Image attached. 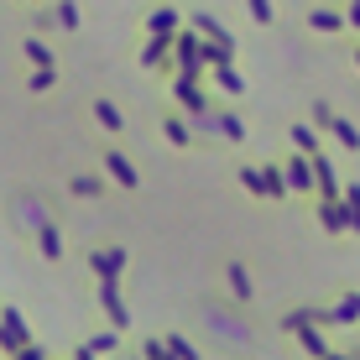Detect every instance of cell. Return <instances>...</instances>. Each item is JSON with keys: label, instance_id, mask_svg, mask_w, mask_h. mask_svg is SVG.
Returning <instances> with one entry per match:
<instances>
[{"label": "cell", "instance_id": "cell-24", "mask_svg": "<svg viewBox=\"0 0 360 360\" xmlns=\"http://www.w3.org/2000/svg\"><path fill=\"white\" fill-rule=\"evenodd\" d=\"M319 360H355V350H329V355H319Z\"/></svg>", "mask_w": 360, "mask_h": 360}, {"label": "cell", "instance_id": "cell-11", "mask_svg": "<svg viewBox=\"0 0 360 360\" xmlns=\"http://www.w3.org/2000/svg\"><path fill=\"white\" fill-rule=\"evenodd\" d=\"M105 162H110V172H115V178H120V188H136V167H131V162H126V157H120V152H110Z\"/></svg>", "mask_w": 360, "mask_h": 360}, {"label": "cell", "instance_id": "cell-17", "mask_svg": "<svg viewBox=\"0 0 360 360\" xmlns=\"http://www.w3.org/2000/svg\"><path fill=\"white\" fill-rule=\"evenodd\" d=\"M314 27L319 32H334V27H340V16H334V11H314Z\"/></svg>", "mask_w": 360, "mask_h": 360}, {"label": "cell", "instance_id": "cell-6", "mask_svg": "<svg viewBox=\"0 0 360 360\" xmlns=\"http://www.w3.org/2000/svg\"><path fill=\"white\" fill-rule=\"evenodd\" d=\"M225 282H230V297H235V303H251V266H245V262H225Z\"/></svg>", "mask_w": 360, "mask_h": 360}, {"label": "cell", "instance_id": "cell-5", "mask_svg": "<svg viewBox=\"0 0 360 360\" xmlns=\"http://www.w3.org/2000/svg\"><path fill=\"white\" fill-rule=\"evenodd\" d=\"M319 219H324V230H329V235H345V230H350V225H355V214H350V204H345V198H340V193H334V198H324V204H319Z\"/></svg>", "mask_w": 360, "mask_h": 360}, {"label": "cell", "instance_id": "cell-4", "mask_svg": "<svg viewBox=\"0 0 360 360\" xmlns=\"http://www.w3.org/2000/svg\"><path fill=\"white\" fill-rule=\"evenodd\" d=\"M198 319H209V324L225 334V340H240V334L251 340V324H240L235 314H225V303H204V314H198Z\"/></svg>", "mask_w": 360, "mask_h": 360}, {"label": "cell", "instance_id": "cell-22", "mask_svg": "<svg viewBox=\"0 0 360 360\" xmlns=\"http://www.w3.org/2000/svg\"><path fill=\"white\" fill-rule=\"evenodd\" d=\"M251 16L256 21H271V6H266V0H251Z\"/></svg>", "mask_w": 360, "mask_h": 360}, {"label": "cell", "instance_id": "cell-10", "mask_svg": "<svg viewBox=\"0 0 360 360\" xmlns=\"http://www.w3.org/2000/svg\"><path fill=\"white\" fill-rule=\"evenodd\" d=\"M89 350H94V355H115V350H120V334H115V329L89 334Z\"/></svg>", "mask_w": 360, "mask_h": 360}, {"label": "cell", "instance_id": "cell-21", "mask_svg": "<svg viewBox=\"0 0 360 360\" xmlns=\"http://www.w3.org/2000/svg\"><path fill=\"white\" fill-rule=\"evenodd\" d=\"M27 58H32V63H42V68L53 63V58H47V47H37V42H27Z\"/></svg>", "mask_w": 360, "mask_h": 360}, {"label": "cell", "instance_id": "cell-25", "mask_svg": "<svg viewBox=\"0 0 360 360\" xmlns=\"http://www.w3.org/2000/svg\"><path fill=\"white\" fill-rule=\"evenodd\" d=\"M120 360H141V355H136V350H126V345H120V350H115Z\"/></svg>", "mask_w": 360, "mask_h": 360}, {"label": "cell", "instance_id": "cell-12", "mask_svg": "<svg viewBox=\"0 0 360 360\" xmlns=\"http://www.w3.org/2000/svg\"><path fill=\"white\" fill-rule=\"evenodd\" d=\"M308 183H314V167H308V162H288V188L308 193Z\"/></svg>", "mask_w": 360, "mask_h": 360}, {"label": "cell", "instance_id": "cell-13", "mask_svg": "<svg viewBox=\"0 0 360 360\" xmlns=\"http://www.w3.org/2000/svg\"><path fill=\"white\" fill-rule=\"evenodd\" d=\"M68 188L79 193V198H99V193H105V183H99V178H89V172H84V178H73Z\"/></svg>", "mask_w": 360, "mask_h": 360}, {"label": "cell", "instance_id": "cell-20", "mask_svg": "<svg viewBox=\"0 0 360 360\" xmlns=\"http://www.w3.org/2000/svg\"><path fill=\"white\" fill-rule=\"evenodd\" d=\"M292 141L303 146V152H314V131H308V126H297V131H292Z\"/></svg>", "mask_w": 360, "mask_h": 360}, {"label": "cell", "instance_id": "cell-19", "mask_svg": "<svg viewBox=\"0 0 360 360\" xmlns=\"http://www.w3.org/2000/svg\"><path fill=\"white\" fill-rule=\"evenodd\" d=\"M58 27H79V11H73V6H58Z\"/></svg>", "mask_w": 360, "mask_h": 360}, {"label": "cell", "instance_id": "cell-14", "mask_svg": "<svg viewBox=\"0 0 360 360\" xmlns=\"http://www.w3.org/2000/svg\"><path fill=\"white\" fill-rule=\"evenodd\" d=\"M94 115H99V120H105V126H110V131H120V126H126V120H120V110H115V105H110V99H99V105H94Z\"/></svg>", "mask_w": 360, "mask_h": 360}, {"label": "cell", "instance_id": "cell-9", "mask_svg": "<svg viewBox=\"0 0 360 360\" xmlns=\"http://www.w3.org/2000/svg\"><path fill=\"white\" fill-rule=\"evenodd\" d=\"M37 251H42L47 262L63 256V235H58V225H37Z\"/></svg>", "mask_w": 360, "mask_h": 360}, {"label": "cell", "instance_id": "cell-23", "mask_svg": "<svg viewBox=\"0 0 360 360\" xmlns=\"http://www.w3.org/2000/svg\"><path fill=\"white\" fill-rule=\"evenodd\" d=\"M68 360H99V355H94V350H89V345H79V350H73V355H68Z\"/></svg>", "mask_w": 360, "mask_h": 360}, {"label": "cell", "instance_id": "cell-3", "mask_svg": "<svg viewBox=\"0 0 360 360\" xmlns=\"http://www.w3.org/2000/svg\"><path fill=\"white\" fill-rule=\"evenodd\" d=\"M27 340H32V329H27V319H21V308H0V355L21 350Z\"/></svg>", "mask_w": 360, "mask_h": 360}, {"label": "cell", "instance_id": "cell-7", "mask_svg": "<svg viewBox=\"0 0 360 360\" xmlns=\"http://www.w3.org/2000/svg\"><path fill=\"white\" fill-rule=\"evenodd\" d=\"M355 319H360V297H355V292H345L340 303L329 308V329H355Z\"/></svg>", "mask_w": 360, "mask_h": 360}, {"label": "cell", "instance_id": "cell-16", "mask_svg": "<svg viewBox=\"0 0 360 360\" xmlns=\"http://www.w3.org/2000/svg\"><path fill=\"white\" fill-rule=\"evenodd\" d=\"M172 21H178L172 11H152V32H162V37H167V32H172Z\"/></svg>", "mask_w": 360, "mask_h": 360}, {"label": "cell", "instance_id": "cell-1", "mask_svg": "<svg viewBox=\"0 0 360 360\" xmlns=\"http://www.w3.org/2000/svg\"><path fill=\"white\" fill-rule=\"evenodd\" d=\"M99 308H105V324L115 334L131 329V308H126V297H120V282H99Z\"/></svg>", "mask_w": 360, "mask_h": 360}, {"label": "cell", "instance_id": "cell-8", "mask_svg": "<svg viewBox=\"0 0 360 360\" xmlns=\"http://www.w3.org/2000/svg\"><path fill=\"white\" fill-rule=\"evenodd\" d=\"M162 345H167V355H172V360H204V350H198L188 334H162Z\"/></svg>", "mask_w": 360, "mask_h": 360}, {"label": "cell", "instance_id": "cell-18", "mask_svg": "<svg viewBox=\"0 0 360 360\" xmlns=\"http://www.w3.org/2000/svg\"><path fill=\"white\" fill-rule=\"evenodd\" d=\"M167 136H172L178 146H188V126H183V120H167Z\"/></svg>", "mask_w": 360, "mask_h": 360}, {"label": "cell", "instance_id": "cell-2", "mask_svg": "<svg viewBox=\"0 0 360 360\" xmlns=\"http://www.w3.org/2000/svg\"><path fill=\"white\" fill-rule=\"evenodd\" d=\"M89 271L99 282H120V271H126V245H99V251H89Z\"/></svg>", "mask_w": 360, "mask_h": 360}, {"label": "cell", "instance_id": "cell-15", "mask_svg": "<svg viewBox=\"0 0 360 360\" xmlns=\"http://www.w3.org/2000/svg\"><path fill=\"white\" fill-rule=\"evenodd\" d=\"M11 360H47V350H42V345H37V340H27V345H21V350H11Z\"/></svg>", "mask_w": 360, "mask_h": 360}]
</instances>
